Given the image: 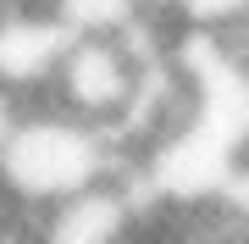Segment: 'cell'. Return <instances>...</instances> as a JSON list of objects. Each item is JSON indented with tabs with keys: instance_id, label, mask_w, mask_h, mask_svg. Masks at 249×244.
<instances>
[{
	"instance_id": "7a4b0ae2",
	"label": "cell",
	"mask_w": 249,
	"mask_h": 244,
	"mask_svg": "<svg viewBox=\"0 0 249 244\" xmlns=\"http://www.w3.org/2000/svg\"><path fill=\"white\" fill-rule=\"evenodd\" d=\"M45 11L72 39H116L144 6L139 0H45Z\"/></svg>"
},
{
	"instance_id": "6da1fadb",
	"label": "cell",
	"mask_w": 249,
	"mask_h": 244,
	"mask_svg": "<svg viewBox=\"0 0 249 244\" xmlns=\"http://www.w3.org/2000/svg\"><path fill=\"white\" fill-rule=\"evenodd\" d=\"M139 73L144 67L127 56L122 39H72L61 67H55L45 100L61 117L83 122V128H100V133H116L139 94Z\"/></svg>"
}]
</instances>
